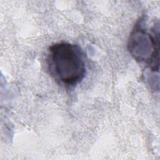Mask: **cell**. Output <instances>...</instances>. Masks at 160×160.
<instances>
[{
  "mask_svg": "<svg viewBox=\"0 0 160 160\" xmlns=\"http://www.w3.org/2000/svg\"><path fill=\"white\" fill-rule=\"evenodd\" d=\"M140 19L135 25L128 40V49L134 58L149 64L152 71L159 69V32L152 36L142 26Z\"/></svg>",
  "mask_w": 160,
  "mask_h": 160,
  "instance_id": "2",
  "label": "cell"
},
{
  "mask_svg": "<svg viewBox=\"0 0 160 160\" xmlns=\"http://www.w3.org/2000/svg\"><path fill=\"white\" fill-rule=\"evenodd\" d=\"M48 68L55 79L68 86L79 83L86 71L84 54L77 44L56 43L49 48Z\"/></svg>",
  "mask_w": 160,
  "mask_h": 160,
  "instance_id": "1",
  "label": "cell"
}]
</instances>
